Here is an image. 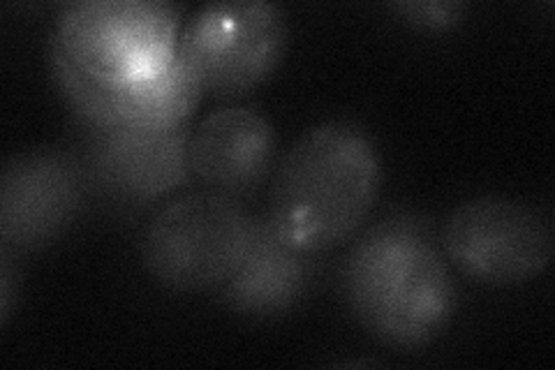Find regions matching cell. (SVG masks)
<instances>
[{"instance_id":"cell-1","label":"cell","mask_w":555,"mask_h":370,"mask_svg":"<svg viewBox=\"0 0 555 370\" xmlns=\"http://www.w3.org/2000/svg\"><path fill=\"white\" fill-rule=\"evenodd\" d=\"M354 320L393 349H420L449 327L459 306L442 243L428 220L396 210L357 237L340 267Z\"/></svg>"},{"instance_id":"cell-2","label":"cell","mask_w":555,"mask_h":370,"mask_svg":"<svg viewBox=\"0 0 555 370\" xmlns=\"http://www.w3.org/2000/svg\"><path fill=\"white\" fill-rule=\"evenodd\" d=\"M379 188L382 157L371 132L352 118H328L283 155L267 218L297 251H332L366 222Z\"/></svg>"},{"instance_id":"cell-3","label":"cell","mask_w":555,"mask_h":370,"mask_svg":"<svg viewBox=\"0 0 555 370\" xmlns=\"http://www.w3.org/2000/svg\"><path fill=\"white\" fill-rule=\"evenodd\" d=\"M181 12L163 0H77L56 14L49 49L107 88L158 77L177 56Z\"/></svg>"},{"instance_id":"cell-4","label":"cell","mask_w":555,"mask_h":370,"mask_svg":"<svg viewBox=\"0 0 555 370\" xmlns=\"http://www.w3.org/2000/svg\"><path fill=\"white\" fill-rule=\"evenodd\" d=\"M253 229L255 216L241 200L214 190L185 192L146 222L144 267L169 290H218L246 255Z\"/></svg>"},{"instance_id":"cell-5","label":"cell","mask_w":555,"mask_h":370,"mask_svg":"<svg viewBox=\"0 0 555 370\" xmlns=\"http://www.w3.org/2000/svg\"><path fill=\"white\" fill-rule=\"evenodd\" d=\"M287 47L283 10L267 0H232L199 8L181 26L177 54L202 91L218 98L248 93L281 65Z\"/></svg>"},{"instance_id":"cell-6","label":"cell","mask_w":555,"mask_h":370,"mask_svg":"<svg viewBox=\"0 0 555 370\" xmlns=\"http://www.w3.org/2000/svg\"><path fill=\"white\" fill-rule=\"evenodd\" d=\"M442 251L454 267L486 285H518L542 276L553 259V227L534 206L483 195L451 210Z\"/></svg>"},{"instance_id":"cell-7","label":"cell","mask_w":555,"mask_h":370,"mask_svg":"<svg viewBox=\"0 0 555 370\" xmlns=\"http://www.w3.org/2000/svg\"><path fill=\"white\" fill-rule=\"evenodd\" d=\"M91 188L81 155L30 149L0 169V241L3 248L33 253L59 241L79 218Z\"/></svg>"},{"instance_id":"cell-8","label":"cell","mask_w":555,"mask_h":370,"mask_svg":"<svg viewBox=\"0 0 555 370\" xmlns=\"http://www.w3.org/2000/svg\"><path fill=\"white\" fill-rule=\"evenodd\" d=\"M81 161L91 188L130 206L167 200L193 181L185 128H89Z\"/></svg>"},{"instance_id":"cell-9","label":"cell","mask_w":555,"mask_h":370,"mask_svg":"<svg viewBox=\"0 0 555 370\" xmlns=\"http://www.w3.org/2000/svg\"><path fill=\"white\" fill-rule=\"evenodd\" d=\"M273 161V123L250 104H224L190 135L193 179L222 195H250L264 183Z\"/></svg>"},{"instance_id":"cell-10","label":"cell","mask_w":555,"mask_h":370,"mask_svg":"<svg viewBox=\"0 0 555 370\" xmlns=\"http://www.w3.org/2000/svg\"><path fill=\"white\" fill-rule=\"evenodd\" d=\"M312 280L308 253L278 237L267 216H255L253 239L234 273L216 290L220 302L243 317H275L306 296Z\"/></svg>"},{"instance_id":"cell-11","label":"cell","mask_w":555,"mask_h":370,"mask_svg":"<svg viewBox=\"0 0 555 370\" xmlns=\"http://www.w3.org/2000/svg\"><path fill=\"white\" fill-rule=\"evenodd\" d=\"M202 86L177 54L165 73L155 79L118 88V126L171 130L183 128L202 98Z\"/></svg>"},{"instance_id":"cell-12","label":"cell","mask_w":555,"mask_h":370,"mask_svg":"<svg viewBox=\"0 0 555 370\" xmlns=\"http://www.w3.org/2000/svg\"><path fill=\"white\" fill-rule=\"evenodd\" d=\"M389 8L408 24L428 30L456 26L467 12V5L461 0H398Z\"/></svg>"},{"instance_id":"cell-13","label":"cell","mask_w":555,"mask_h":370,"mask_svg":"<svg viewBox=\"0 0 555 370\" xmlns=\"http://www.w3.org/2000/svg\"><path fill=\"white\" fill-rule=\"evenodd\" d=\"M14 296H20V267L12 251H0V324H8Z\"/></svg>"}]
</instances>
